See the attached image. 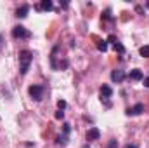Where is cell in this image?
Here are the masks:
<instances>
[{"label":"cell","mask_w":149,"mask_h":148,"mask_svg":"<svg viewBox=\"0 0 149 148\" xmlns=\"http://www.w3.org/2000/svg\"><path fill=\"white\" fill-rule=\"evenodd\" d=\"M31 61H33V54L30 51H21L19 52V65H21V73L23 75L28 73Z\"/></svg>","instance_id":"6da1fadb"},{"label":"cell","mask_w":149,"mask_h":148,"mask_svg":"<svg viewBox=\"0 0 149 148\" xmlns=\"http://www.w3.org/2000/svg\"><path fill=\"white\" fill-rule=\"evenodd\" d=\"M12 37H14V38H30V37H31V33H30L24 26L17 25V26H14V28H12Z\"/></svg>","instance_id":"7a4b0ae2"},{"label":"cell","mask_w":149,"mask_h":148,"mask_svg":"<svg viewBox=\"0 0 149 148\" xmlns=\"http://www.w3.org/2000/svg\"><path fill=\"white\" fill-rule=\"evenodd\" d=\"M28 92H30V96H31L35 101H42V99H43V87H42V85H31V87L28 89Z\"/></svg>","instance_id":"3957f363"},{"label":"cell","mask_w":149,"mask_h":148,"mask_svg":"<svg viewBox=\"0 0 149 148\" xmlns=\"http://www.w3.org/2000/svg\"><path fill=\"white\" fill-rule=\"evenodd\" d=\"M142 111H144V105H142V103H137V105H134L132 108L127 110V115H128V117H135V115H141Z\"/></svg>","instance_id":"277c9868"},{"label":"cell","mask_w":149,"mask_h":148,"mask_svg":"<svg viewBox=\"0 0 149 148\" xmlns=\"http://www.w3.org/2000/svg\"><path fill=\"white\" fill-rule=\"evenodd\" d=\"M125 72L123 70H113L111 72V80L113 82H116V84H120V82H123L125 80Z\"/></svg>","instance_id":"5b68a950"},{"label":"cell","mask_w":149,"mask_h":148,"mask_svg":"<svg viewBox=\"0 0 149 148\" xmlns=\"http://www.w3.org/2000/svg\"><path fill=\"white\" fill-rule=\"evenodd\" d=\"M99 138H101V131H99L97 127L88 129V132H87V140H88V141H95V140H99Z\"/></svg>","instance_id":"8992f818"},{"label":"cell","mask_w":149,"mask_h":148,"mask_svg":"<svg viewBox=\"0 0 149 148\" xmlns=\"http://www.w3.org/2000/svg\"><path fill=\"white\" fill-rule=\"evenodd\" d=\"M35 9H37V11H52V9H54V4H52L50 0H42Z\"/></svg>","instance_id":"52a82bcc"},{"label":"cell","mask_w":149,"mask_h":148,"mask_svg":"<svg viewBox=\"0 0 149 148\" xmlns=\"http://www.w3.org/2000/svg\"><path fill=\"white\" fill-rule=\"evenodd\" d=\"M113 96V89L109 85H102L101 87V98L102 99H108V98H111Z\"/></svg>","instance_id":"ba28073f"},{"label":"cell","mask_w":149,"mask_h":148,"mask_svg":"<svg viewBox=\"0 0 149 148\" xmlns=\"http://www.w3.org/2000/svg\"><path fill=\"white\" fill-rule=\"evenodd\" d=\"M28 12H30V5H21V7L16 11V16L23 19V18H26V16H28Z\"/></svg>","instance_id":"9c48e42d"},{"label":"cell","mask_w":149,"mask_h":148,"mask_svg":"<svg viewBox=\"0 0 149 148\" xmlns=\"http://www.w3.org/2000/svg\"><path fill=\"white\" fill-rule=\"evenodd\" d=\"M128 77H130L132 80H142V78H144V73H142L141 70H132Z\"/></svg>","instance_id":"30bf717a"},{"label":"cell","mask_w":149,"mask_h":148,"mask_svg":"<svg viewBox=\"0 0 149 148\" xmlns=\"http://www.w3.org/2000/svg\"><path fill=\"white\" fill-rule=\"evenodd\" d=\"M97 49H99L101 52H106V51H108V42H106V40L97 42Z\"/></svg>","instance_id":"8fae6325"},{"label":"cell","mask_w":149,"mask_h":148,"mask_svg":"<svg viewBox=\"0 0 149 148\" xmlns=\"http://www.w3.org/2000/svg\"><path fill=\"white\" fill-rule=\"evenodd\" d=\"M139 52H141L142 58H149V45H142V47L139 49Z\"/></svg>","instance_id":"7c38bea8"},{"label":"cell","mask_w":149,"mask_h":148,"mask_svg":"<svg viewBox=\"0 0 149 148\" xmlns=\"http://www.w3.org/2000/svg\"><path fill=\"white\" fill-rule=\"evenodd\" d=\"M114 51H116L118 54H123V52H125V47H123L120 42H116V44H114Z\"/></svg>","instance_id":"4fadbf2b"},{"label":"cell","mask_w":149,"mask_h":148,"mask_svg":"<svg viewBox=\"0 0 149 148\" xmlns=\"http://www.w3.org/2000/svg\"><path fill=\"white\" fill-rule=\"evenodd\" d=\"M57 143H59V145H66V143H68V134L64 132L63 136H59V138H57Z\"/></svg>","instance_id":"5bb4252c"},{"label":"cell","mask_w":149,"mask_h":148,"mask_svg":"<svg viewBox=\"0 0 149 148\" xmlns=\"http://www.w3.org/2000/svg\"><path fill=\"white\" fill-rule=\"evenodd\" d=\"M57 108H59V110H64V108H66V101H64V99H59V101H57Z\"/></svg>","instance_id":"9a60e30c"},{"label":"cell","mask_w":149,"mask_h":148,"mask_svg":"<svg viewBox=\"0 0 149 148\" xmlns=\"http://www.w3.org/2000/svg\"><path fill=\"white\" fill-rule=\"evenodd\" d=\"M102 18H104V19H111V9H106L104 14H102Z\"/></svg>","instance_id":"2e32d148"},{"label":"cell","mask_w":149,"mask_h":148,"mask_svg":"<svg viewBox=\"0 0 149 148\" xmlns=\"http://www.w3.org/2000/svg\"><path fill=\"white\" fill-rule=\"evenodd\" d=\"M63 117H64V111H63V110L56 111V118H63Z\"/></svg>","instance_id":"e0dca14e"},{"label":"cell","mask_w":149,"mask_h":148,"mask_svg":"<svg viewBox=\"0 0 149 148\" xmlns=\"http://www.w3.org/2000/svg\"><path fill=\"white\" fill-rule=\"evenodd\" d=\"M108 42H111V44H116V42H118V38L114 37V35H109V37H108Z\"/></svg>","instance_id":"ac0fdd59"},{"label":"cell","mask_w":149,"mask_h":148,"mask_svg":"<svg viewBox=\"0 0 149 148\" xmlns=\"http://www.w3.org/2000/svg\"><path fill=\"white\" fill-rule=\"evenodd\" d=\"M116 147H118L116 140H111V141H109V145H108V148H116Z\"/></svg>","instance_id":"d6986e66"},{"label":"cell","mask_w":149,"mask_h":148,"mask_svg":"<svg viewBox=\"0 0 149 148\" xmlns=\"http://www.w3.org/2000/svg\"><path fill=\"white\" fill-rule=\"evenodd\" d=\"M144 87H149V77L148 78H144Z\"/></svg>","instance_id":"ffe728a7"},{"label":"cell","mask_w":149,"mask_h":148,"mask_svg":"<svg viewBox=\"0 0 149 148\" xmlns=\"http://www.w3.org/2000/svg\"><path fill=\"white\" fill-rule=\"evenodd\" d=\"M2 47H3V37L0 35V51H2Z\"/></svg>","instance_id":"44dd1931"},{"label":"cell","mask_w":149,"mask_h":148,"mask_svg":"<svg viewBox=\"0 0 149 148\" xmlns=\"http://www.w3.org/2000/svg\"><path fill=\"white\" fill-rule=\"evenodd\" d=\"M125 148H137V147H135V145H127Z\"/></svg>","instance_id":"7402d4cb"}]
</instances>
